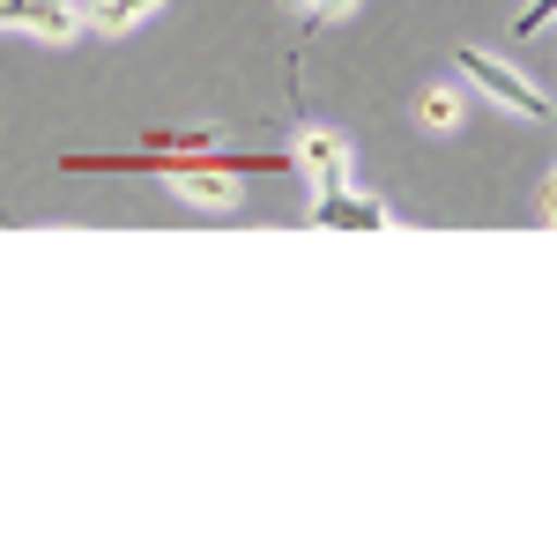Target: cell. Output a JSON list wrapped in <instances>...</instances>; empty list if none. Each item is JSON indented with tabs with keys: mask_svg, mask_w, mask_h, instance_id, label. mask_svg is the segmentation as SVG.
<instances>
[{
	"mask_svg": "<svg viewBox=\"0 0 557 557\" xmlns=\"http://www.w3.org/2000/svg\"><path fill=\"white\" fill-rule=\"evenodd\" d=\"M550 15H557V0H528V8L513 15V38H535V30H543Z\"/></svg>",
	"mask_w": 557,
	"mask_h": 557,
	"instance_id": "8",
	"label": "cell"
},
{
	"mask_svg": "<svg viewBox=\"0 0 557 557\" xmlns=\"http://www.w3.org/2000/svg\"><path fill=\"white\" fill-rule=\"evenodd\" d=\"M186 149H215V127H157L149 157H186Z\"/></svg>",
	"mask_w": 557,
	"mask_h": 557,
	"instance_id": "6",
	"label": "cell"
},
{
	"mask_svg": "<svg viewBox=\"0 0 557 557\" xmlns=\"http://www.w3.org/2000/svg\"><path fill=\"white\" fill-rule=\"evenodd\" d=\"M312 223H320V231H380L386 209L372 201V194H349V186H335V194H312Z\"/></svg>",
	"mask_w": 557,
	"mask_h": 557,
	"instance_id": "4",
	"label": "cell"
},
{
	"mask_svg": "<svg viewBox=\"0 0 557 557\" xmlns=\"http://www.w3.org/2000/svg\"><path fill=\"white\" fill-rule=\"evenodd\" d=\"M454 67H461V83H475L491 104H506V112H520V120H550V97L528 83V75H513L506 60H491V52L461 45V52H454Z\"/></svg>",
	"mask_w": 557,
	"mask_h": 557,
	"instance_id": "1",
	"label": "cell"
},
{
	"mask_svg": "<svg viewBox=\"0 0 557 557\" xmlns=\"http://www.w3.org/2000/svg\"><path fill=\"white\" fill-rule=\"evenodd\" d=\"M290 172L312 178V194H335V186H349V141H343V134H327V127H305Z\"/></svg>",
	"mask_w": 557,
	"mask_h": 557,
	"instance_id": "2",
	"label": "cell"
},
{
	"mask_svg": "<svg viewBox=\"0 0 557 557\" xmlns=\"http://www.w3.org/2000/svg\"><path fill=\"white\" fill-rule=\"evenodd\" d=\"M164 0H89L83 8V23L97 30V38H127V30H141L149 15H157Z\"/></svg>",
	"mask_w": 557,
	"mask_h": 557,
	"instance_id": "5",
	"label": "cell"
},
{
	"mask_svg": "<svg viewBox=\"0 0 557 557\" xmlns=\"http://www.w3.org/2000/svg\"><path fill=\"white\" fill-rule=\"evenodd\" d=\"M417 120H424L431 134L461 127V89H424V104H417Z\"/></svg>",
	"mask_w": 557,
	"mask_h": 557,
	"instance_id": "7",
	"label": "cell"
},
{
	"mask_svg": "<svg viewBox=\"0 0 557 557\" xmlns=\"http://www.w3.org/2000/svg\"><path fill=\"white\" fill-rule=\"evenodd\" d=\"M0 23L8 30H38L45 45H67L83 30V8L75 0H0Z\"/></svg>",
	"mask_w": 557,
	"mask_h": 557,
	"instance_id": "3",
	"label": "cell"
},
{
	"mask_svg": "<svg viewBox=\"0 0 557 557\" xmlns=\"http://www.w3.org/2000/svg\"><path fill=\"white\" fill-rule=\"evenodd\" d=\"M357 0H305V30H327L335 15H349Z\"/></svg>",
	"mask_w": 557,
	"mask_h": 557,
	"instance_id": "9",
	"label": "cell"
},
{
	"mask_svg": "<svg viewBox=\"0 0 557 557\" xmlns=\"http://www.w3.org/2000/svg\"><path fill=\"white\" fill-rule=\"evenodd\" d=\"M298 8H305V0H298Z\"/></svg>",
	"mask_w": 557,
	"mask_h": 557,
	"instance_id": "10",
	"label": "cell"
}]
</instances>
